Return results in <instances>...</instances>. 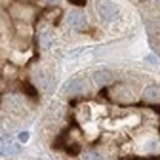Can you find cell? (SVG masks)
I'll list each match as a JSON object with an SVG mask.
<instances>
[{"label":"cell","instance_id":"1","mask_svg":"<svg viewBox=\"0 0 160 160\" xmlns=\"http://www.w3.org/2000/svg\"><path fill=\"white\" fill-rule=\"evenodd\" d=\"M97 13L99 17L103 19V21H114V19L120 15V8L116 2L112 0H101V2L97 4Z\"/></svg>","mask_w":160,"mask_h":160},{"label":"cell","instance_id":"2","mask_svg":"<svg viewBox=\"0 0 160 160\" xmlns=\"http://www.w3.org/2000/svg\"><path fill=\"white\" fill-rule=\"evenodd\" d=\"M112 95H114L116 101L128 103V101H132V99H135V88H133L132 84H122V86H118V88L114 90Z\"/></svg>","mask_w":160,"mask_h":160},{"label":"cell","instance_id":"3","mask_svg":"<svg viewBox=\"0 0 160 160\" xmlns=\"http://www.w3.org/2000/svg\"><path fill=\"white\" fill-rule=\"evenodd\" d=\"M86 90H88V86H86L84 78H71L65 84V93L67 95H78V93H82Z\"/></svg>","mask_w":160,"mask_h":160},{"label":"cell","instance_id":"4","mask_svg":"<svg viewBox=\"0 0 160 160\" xmlns=\"http://www.w3.org/2000/svg\"><path fill=\"white\" fill-rule=\"evenodd\" d=\"M67 25L71 29H76V31L84 29L86 27V17H84V13L82 12H71L67 15Z\"/></svg>","mask_w":160,"mask_h":160},{"label":"cell","instance_id":"5","mask_svg":"<svg viewBox=\"0 0 160 160\" xmlns=\"http://www.w3.org/2000/svg\"><path fill=\"white\" fill-rule=\"evenodd\" d=\"M143 99L147 103H158L160 101V86L156 84H149L143 88Z\"/></svg>","mask_w":160,"mask_h":160},{"label":"cell","instance_id":"6","mask_svg":"<svg viewBox=\"0 0 160 160\" xmlns=\"http://www.w3.org/2000/svg\"><path fill=\"white\" fill-rule=\"evenodd\" d=\"M34 80H36L38 88H40V90H46V92H50L52 86H53V82H52V74H48V72H36Z\"/></svg>","mask_w":160,"mask_h":160},{"label":"cell","instance_id":"7","mask_svg":"<svg viewBox=\"0 0 160 160\" xmlns=\"http://www.w3.org/2000/svg\"><path fill=\"white\" fill-rule=\"evenodd\" d=\"M112 80V74H111V71H107V69H99V71H95L93 72V82L97 84V86H105V84H109Z\"/></svg>","mask_w":160,"mask_h":160},{"label":"cell","instance_id":"8","mask_svg":"<svg viewBox=\"0 0 160 160\" xmlns=\"http://www.w3.org/2000/svg\"><path fill=\"white\" fill-rule=\"evenodd\" d=\"M40 40H42V46H46V48L52 44V36H50L48 31H42V32H40Z\"/></svg>","mask_w":160,"mask_h":160},{"label":"cell","instance_id":"9","mask_svg":"<svg viewBox=\"0 0 160 160\" xmlns=\"http://www.w3.org/2000/svg\"><path fill=\"white\" fill-rule=\"evenodd\" d=\"M15 152V147H0V156H8V154H13Z\"/></svg>","mask_w":160,"mask_h":160},{"label":"cell","instance_id":"10","mask_svg":"<svg viewBox=\"0 0 160 160\" xmlns=\"http://www.w3.org/2000/svg\"><path fill=\"white\" fill-rule=\"evenodd\" d=\"M29 137H31V135H29L27 132H21V133H19V141L25 143V141H29Z\"/></svg>","mask_w":160,"mask_h":160},{"label":"cell","instance_id":"11","mask_svg":"<svg viewBox=\"0 0 160 160\" xmlns=\"http://www.w3.org/2000/svg\"><path fill=\"white\" fill-rule=\"evenodd\" d=\"M147 63H152V65H156V63H158V59H156L154 55H149V57H147Z\"/></svg>","mask_w":160,"mask_h":160},{"label":"cell","instance_id":"12","mask_svg":"<svg viewBox=\"0 0 160 160\" xmlns=\"http://www.w3.org/2000/svg\"><path fill=\"white\" fill-rule=\"evenodd\" d=\"M42 2L48 6H55V4H59V0H42Z\"/></svg>","mask_w":160,"mask_h":160},{"label":"cell","instance_id":"13","mask_svg":"<svg viewBox=\"0 0 160 160\" xmlns=\"http://www.w3.org/2000/svg\"><path fill=\"white\" fill-rule=\"evenodd\" d=\"M156 2H160V0H156Z\"/></svg>","mask_w":160,"mask_h":160}]
</instances>
